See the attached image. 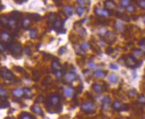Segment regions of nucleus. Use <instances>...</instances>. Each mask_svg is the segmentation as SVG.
<instances>
[{
  "mask_svg": "<svg viewBox=\"0 0 145 119\" xmlns=\"http://www.w3.org/2000/svg\"><path fill=\"white\" fill-rule=\"evenodd\" d=\"M95 105L92 103H85L82 105V109L86 112H92L94 111Z\"/></svg>",
  "mask_w": 145,
  "mask_h": 119,
  "instance_id": "1",
  "label": "nucleus"
},
{
  "mask_svg": "<svg viewBox=\"0 0 145 119\" xmlns=\"http://www.w3.org/2000/svg\"><path fill=\"white\" fill-rule=\"evenodd\" d=\"M125 62H126V65L129 67H133V66L136 65V64H137L136 59L133 56H130V55L126 56Z\"/></svg>",
  "mask_w": 145,
  "mask_h": 119,
  "instance_id": "2",
  "label": "nucleus"
},
{
  "mask_svg": "<svg viewBox=\"0 0 145 119\" xmlns=\"http://www.w3.org/2000/svg\"><path fill=\"white\" fill-rule=\"evenodd\" d=\"M13 95L16 97H21L24 94V91L21 88H15L13 91Z\"/></svg>",
  "mask_w": 145,
  "mask_h": 119,
  "instance_id": "3",
  "label": "nucleus"
},
{
  "mask_svg": "<svg viewBox=\"0 0 145 119\" xmlns=\"http://www.w3.org/2000/svg\"><path fill=\"white\" fill-rule=\"evenodd\" d=\"M64 94L66 98L71 97L73 95V89L71 87H66L64 89Z\"/></svg>",
  "mask_w": 145,
  "mask_h": 119,
  "instance_id": "4",
  "label": "nucleus"
},
{
  "mask_svg": "<svg viewBox=\"0 0 145 119\" xmlns=\"http://www.w3.org/2000/svg\"><path fill=\"white\" fill-rule=\"evenodd\" d=\"M60 102V98L57 96H52L50 99V103L52 105L57 104Z\"/></svg>",
  "mask_w": 145,
  "mask_h": 119,
  "instance_id": "5",
  "label": "nucleus"
},
{
  "mask_svg": "<svg viewBox=\"0 0 145 119\" xmlns=\"http://www.w3.org/2000/svg\"><path fill=\"white\" fill-rule=\"evenodd\" d=\"M96 13L98 14L99 16H103V17H106L108 16V12L106 10L104 9H96Z\"/></svg>",
  "mask_w": 145,
  "mask_h": 119,
  "instance_id": "6",
  "label": "nucleus"
},
{
  "mask_svg": "<svg viewBox=\"0 0 145 119\" xmlns=\"http://www.w3.org/2000/svg\"><path fill=\"white\" fill-rule=\"evenodd\" d=\"M66 80L67 81H68L69 83H72L73 81H74L76 79V77L75 75L73 74V73H68L66 76Z\"/></svg>",
  "mask_w": 145,
  "mask_h": 119,
  "instance_id": "7",
  "label": "nucleus"
},
{
  "mask_svg": "<svg viewBox=\"0 0 145 119\" xmlns=\"http://www.w3.org/2000/svg\"><path fill=\"white\" fill-rule=\"evenodd\" d=\"M113 107L116 111H121L122 108V104L119 101H115L113 104Z\"/></svg>",
  "mask_w": 145,
  "mask_h": 119,
  "instance_id": "8",
  "label": "nucleus"
},
{
  "mask_svg": "<svg viewBox=\"0 0 145 119\" xmlns=\"http://www.w3.org/2000/svg\"><path fill=\"white\" fill-rule=\"evenodd\" d=\"M32 110H33L35 113H37V114H38V115H42V109L40 107H38V106H34V107H33Z\"/></svg>",
  "mask_w": 145,
  "mask_h": 119,
  "instance_id": "9",
  "label": "nucleus"
},
{
  "mask_svg": "<svg viewBox=\"0 0 145 119\" xmlns=\"http://www.w3.org/2000/svg\"><path fill=\"white\" fill-rule=\"evenodd\" d=\"M93 89L96 92H101L102 91V87L101 85H98V84H95L93 85Z\"/></svg>",
  "mask_w": 145,
  "mask_h": 119,
  "instance_id": "10",
  "label": "nucleus"
},
{
  "mask_svg": "<svg viewBox=\"0 0 145 119\" xmlns=\"http://www.w3.org/2000/svg\"><path fill=\"white\" fill-rule=\"evenodd\" d=\"M115 27L117 28V29L119 31H122L124 29V25L121 22H116L115 23Z\"/></svg>",
  "mask_w": 145,
  "mask_h": 119,
  "instance_id": "11",
  "label": "nucleus"
},
{
  "mask_svg": "<svg viewBox=\"0 0 145 119\" xmlns=\"http://www.w3.org/2000/svg\"><path fill=\"white\" fill-rule=\"evenodd\" d=\"M93 75L96 76V77H98V78H101L104 76V73L102 71H96L93 73Z\"/></svg>",
  "mask_w": 145,
  "mask_h": 119,
  "instance_id": "12",
  "label": "nucleus"
},
{
  "mask_svg": "<svg viewBox=\"0 0 145 119\" xmlns=\"http://www.w3.org/2000/svg\"><path fill=\"white\" fill-rule=\"evenodd\" d=\"M109 80L112 83H115L117 82V76L115 75L112 74V75H110V77H109Z\"/></svg>",
  "mask_w": 145,
  "mask_h": 119,
  "instance_id": "13",
  "label": "nucleus"
},
{
  "mask_svg": "<svg viewBox=\"0 0 145 119\" xmlns=\"http://www.w3.org/2000/svg\"><path fill=\"white\" fill-rule=\"evenodd\" d=\"M81 47H82V49L84 51H88L90 48V45L89 43H88L84 42L82 44Z\"/></svg>",
  "mask_w": 145,
  "mask_h": 119,
  "instance_id": "14",
  "label": "nucleus"
},
{
  "mask_svg": "<svg viewBox=\"0 0 145 119\" xmlns=\"http://www.w3.org/2000/svg\"><path fill=\"white\" fill-rule=\"evenodd\" d=\"M142 54V51L141 50V49H135L133 52L134 56L136 57H141Z\"/></svg>",
  "mask_w": 145,
  "mask_h": 119,
  "instance_id": "15",
  "label": "nucleus"
},
{
  "mask_svg": "<svg viewBox=\"0 0 145 119\" xmlns=\"http://www.w3.org/2000/svg\"><path fill=\"white\" fill-rule=\"evenodd\" d=\"M52 67L53 68L54 70H60V65H59V63L56 61H54L52 63Z\"/></svg>",
  "mask_w": 145,
  "mask_h": 119,
  "instance_id": "16",
  "label": "nucleus"
},
{
  "mask_svg": "<svg viewBox=\"0 0 145 119\" xmlns=\"http://www.w3.org/2000/svg\"><path fill=\"white\" fill-rule=\"evenodd\" d=\"M1 39L4 40V41L7 42V41H9V39H10V37H9L7 33H3V34L1 35Z\"/></svg>",
  "mask_w": 145,
  "mask_h": 119,
  "instance_id": "17",
  "label": "nucleus"
},
{
  "mask_svg": "<svg viewBox=\"0 0 145 119\" xmlns=\"http://www.w3.org/2000/svg\"><path fill=\"white\" fill-rule=\"evenodd\" d=\"M7 96V91L4 90L3 88H0V96Z\"/></svg>",
  "mask_w": 145,
  "mask_h": 119,
  "instance_id": "18",
  "label": "nucleus"
},
{
  "mask_svg": "<svg viewBox=\"0 0 145 119\" xmlns=\"http://www.w3.org/2000/svg\"><path fill=\"white\" fill-rule=\"evenodd\" d=\"M110 101H111V99H109V97L107 96V97H105L103 99V100H102V103H103V104H107L110 103Z\"/></svg>",
  "mask_w": 145,
  "mask_h": 119,
  "instance_id": "19",
  "label": "nucleus"
},
{
  "mask_svg": "<svg viewBox=\"0 0 145 119\" xmlns=\"http://www.w3.org/2000/svg\"><path fill=\"white\" fill-rule=\"evenodd\" d=\"M88 67L89 68V69H93L96 67V65H95V63H94L93 62L89 61L88 63Z\"/></svg>",
  "mask_w": 145,
  "mask_h": 119,
  "instance_id": "20",
  "label": "nucleus"
},
{
  "mask_svg": "<svg viewBox=\"0 0 145 119\" xmlns=\"http://www.w3.org/2000/svg\"><path fill=\"white\" fill-rule=\"evenodd\" d=\"M121 4L123 6L126 7L129 4V0H121Z\"/></svg>",
  "mask_w": 145,
  "mask_h": 119,
  "instance_id": "21",
  "label": "nucleus"
},
{
  "mask_svg": "<svg viewBox=\"0 0 145 119\" xmlns=\"http://www.w3.org/2000/svg\"><path fill=\"white\" fill-rule=\"evenodd\" d=\"M54 74L56 75V77L57 78H60L62 77V72L60 71V70H55V72H54Z\"/></svg>",
  "mask_w": 145,
  "mask_h": 119,
  "instance_id": "22",
  "label": "nucleus"
},
{
  "mask_svg": "<svg viewBox=\"0 0 145 119\" xmlns=\"http://www.w3.org/2000/svg\"><path fill=\"white\" fill-rule=\"evenodd\" d=\"M138 102L141 103H145V97L143 95H141L138 98Z\"/></svg>",
  "mask_w": 145,
  "mask_h": 119,
  "instance_id": "23",
  "label": "nucleus"
},
{
  "mask_svg": "<svg viewBox=\"0 0 145 119\" xmlns=\"http://www.w3.org/2000/svg\"><path fill=\"white\" fill-rule=\"evenodd\" d=\"M139 5L141 6V8L145 9V0H142L139 2Z\"/></svg>",
  "mask_w": 145,
  "mask_h": 119,
  "instance_id": "24",
  "label": "nucleus"
},
{
  "mask_svg": "<svg viewBox=\"0 0 145 119\" xmlns=\"http://www.w3.org/2000/svg\"><path fill=\"white\" fill-rule=\"evenodd\" d=\"M21 119H31V116L29 115L28 114H26V115H24L21 117Z\"/></svg>",
  "mask_w": 145,
  "mask_h": 119,
  "instance_id": "25",
  "label": "nucleus"
},
{
  "mask_svg": "<svg viewBox=\"0 0 145 119\" xmlns=\"http://www.w3.org/2000/svg\"><path fill=\"white\" fill-rule=\"evenodd\" d=\"M126 9H127V11H129V12H134V10H135V9H134V8L133 6H128V7H126Z\"/></svg>",
  "mask_w": 145,
  "mask_h": 119,
  "instance_id": "26",
  "label": "nucleus"
},
{
  "mask_svg": "<svg viewBox=\"0 0 145 119\" xmlns=\"http://www.w3.org/2000/svg\"><path fill=\"white\" fill-rule=\"evenodd\" d=\"M135 94H136V91H135L134 89H133V90L130 91L129 92V95L130 96H134Z\"/></svg>",
  "mask_w": 145,
  "mask_h": 119,
  "instance_id": "27",
  "label": "nucleus"
},
{
  "mask_svg": "<svg viewBox=\"0 0 145 119\" xmlns=\"http://www.w3.org/2000/svg\"><path fill=\"white\" fill-rule=\"evenodd\" d=\"M109 67L112 69H118V66L116 65H114V64H111L109 65Z\"/></svg>",
  "mask_w": 145,
  "mask_h": 119,
  "instance_id": "28",
  "label": "nucleus"
},
{
  "mask_svg": "<svg viewBox=\"0 0 145 119\" xmlns=\"http://www.w3.org/2000/svg\"><path fill=\"white\" fill-rule=\"evenodd\" d=\"M83 12H84V9L82 8H79L78 9V13H79V15H82Z\"/></svg>",
  "mask_w": 145,
  "mask_h": 119,
  "instance_id": "29",
  "label": "nucleus"
},
{
  "mask_svg": "<svg viewBox=\"0 0 145 119\" xmlns=\"http://www.w3.org/2000/svg\"><path fill=\"white\" fill-rule=\"evenodd\" d=\"M25 93L27 94V95H29V96H31V94L32 95L31 90H28V91H27V90H26V91H25Z\"/></svg>",
  "mask_w": 145,
  "mask_h": 119,
  "instance_id": "30",
  "label": "nucleus"
},
{
  "mask_svg": "<svg viewBox=\"0 0 145 119\" xmlns=\"http://www.w3.org/2000/svg\"><path fill=\"white\" fill-rule=\"evenodd\" d=\"M83 1V0H79V3L80 4H84V2H82Z\"/></svg>",
  "mask_w": 145,
  "mask_h": 119,
  "instance_id": "31",
  "label": "nucleus"
},
{
  "mask_svg": "<svg viewBox=\"0 0 145 119\" xmlns=\"http://www.w3.org/2000/svg\"><path fill=\"white\" fill-rule=\"evenodd\" d=\"M144 22H145V17H144Z\"/></svg>",
  "mask_w": 145,
  "mask_h": 119,
  "instance_id": "32",
  "label": "nucleus"
},
{
  "mask_svg": "<svg viewBox=\"0 0 145 119\" xmlns=\"http://www.w3.org/2000/svg\"><path fill=\"white\" fill-rule=\"evenodd\" d=\"M10 119V118H9V119Z\"/></svg>",
  "mask_w": 145,
  "mask_h": 119,
  "instance_id": "33",
  "label": "nucleus"
}]
</instances>
